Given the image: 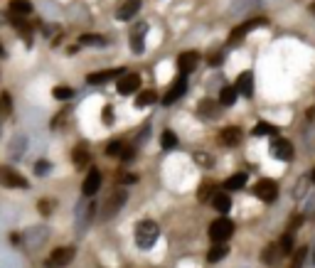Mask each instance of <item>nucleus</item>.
<instances>
[{
    "label": "nucleus",
    "instance_id": "f257e3e1",
    "mask_svg": "<svg viewBox=\"0 0 315 268\" xmlns=\"http://www.w3.org/2000/svg\"><path fill=\"white\" fill-rule=\"evenodd\" d=\"M158 236H160V229H158L155 222L143 219V222L136 224V244H138L141 249H150V246L158 241Z\"/></svg>",
    "mask_w": 315,
    "mask_h": 268
},
{
    "label": "nucleus",
    "instance_id": "f03ea898",
    "mask_svg": "<svg viewBox=\"0 0 315 268\" xmlns=\"http://www.w3.org/2000/svg\"><path fill=\"white\" fill-rule=\"evenodd\" d=\"M232 234H234V222H229L227 217H222V219H217V222L209 224V239H212L214 244H224Z\"/></svg>",
    "mask_w": 315,
    "mask_h": 268
},
{
    "label": "nucleus",
    "instance_id": "7ed1b4c3",
    "mask_svg": "<svg viewBox=\"0 0 315 268\" xmlns=\"http://www.w3.org/2000/svg\"><path fill=\"white\" fill-rule=\"evenodd\" d=\"M74 261V249L72 246H62V249L52 251V256L47 258V268H64Z\"/></svg>",
    "mask_w": 315,
    "mask_h": 268
},
{
    "label": "nucleus",
    "instance_id": "20e7f679",
    "mask_svg": "<svg viewBox=\"0 0 315 268\" xmlns=\"http://www.w3.org/2000/svg\"><path fill=\"white\" fill-rule=\"evenodd\" d=\"M254 194L259 197L261 202H274L278 197V185L274 182V180H261V182H256V187H254Z\"/></svg>",
    "mask_w": 315,
    "mask_h": 268
},
{
    "label": "nucleus",
    "instance_id": "39448f33",
    "mask_svg": "<svg viewBox=\"0 0 315 268\" xmlns=\"http://www.w3.org/2000/svg\"><path fill=\"white\" fill-rule=\"evenodd\" d=\"M0 182H3L5 187H22V190L30 187V182L20 173H15L13 168H0Z\"/></svg>",
    "mask_w": 315,
    "mask_h": 268
},
{
    "label": "nucleus",
    "instance_id": "423d86ee",
    "mask_svg": "<svg viewBox=\"0 0 315 268\" xmlns=\"http://www.w3.org/2000/svg\"><path fill=\"white\" fill-rule=\"evenodd\" d=\"M187 91V79L185 74H180V77L172 81V86H170V91L163 96V106H172L177 98H183V94Z\"/></svg>",
    "mask_w": 315,
    "mask_h": 268
},
{
    "label": "nucleus",
    "instance_id": "0eeeda50",
    "mask_svg": "<svg viewBox=\"0 0 315 268\" xmlns=\"http://www.w3.org/2000/svg\"><path fill=\"white\" fill-rule=\"evenodd\" d=\"M123 202H126V192H118V190H116L111 197L106 199V204L101 207V217H104V219H111L113 214L123 207Z\"/></svg>",
    "mask_w": 315,
    "mask_h": 268
},
{
    "label": "nucleus",
    "instance_id": "6e6552de",
    "mask_svg": "<svg viewBox=\"0 0 315 268\" xmlns=\"http://www.w3.org/2000/svg\"><path fill=\"white\" fill-rule=\"evenodd\" d=\"M266 25V20H261V18H256V20H246L244 25H239L237 30H232V35H229V42L234 44V42H239V39H244L251 30H256V27H263Z\"/></svg>",
    "mask_w": 315,
    "mask_h": 268
},
{
    "label": "nucleus",
    "instance_id": "1a4fd4ad",
    "mask_svg": "<svg viewBox=\"0 0 315 268\" xmlns=\"http://www.w3.org/2000/svg\"><path fill=\"white\" fill-rule=\"evenodd\" d=\"M138 86H141V74H123V77L118 79V84H116L118 94H123V96L138 91Z\"/></svg>",
    "mask_w": 315,
    "mask_h": 268
},
{
    "label": "nucleus",
    "instance_id": "9d476101",
    "mask_svg": "<svg viewBox=\"0 0 315 268\" xmlns=\"http://www.w3.org/2000/svg\"><path fill=\"white\" fill-rule=\"evenodd\" d=\"M271 155L278 157V160H283V163H288L291 157H293V145L288 143V140H283V138H278L271 143Z\"/></svg>",
    "mask_w": 315,
    "mask_h": 268
},
{
    "label": "nucleus",
    "instance_id": "9b49d317",
    "mask_svg": "<svg viewBox=\"0 0 315 268\" xmlns=\"http://www.w3.org/2000/svg\"><path fill=\"white\" fill-rule=\"evenodd\" d=\"M197 64H200V55H197V52H183V55L177 57V67H180V72H183V74L195 72V69H197Z\"/></svg>",
    "mask_w": 315,
    "mask_h": 268
},
{
    "label": "nucleus",
    "instance_id": "f8f14e48",
    "mask_svg": "<svg viewBox=\"0 0 315 268\" xmlns=\"http://www.w3.org/2000/svg\"><path fill=\"white\" fill-rule=\"evenodd\" d=\"M237 91L241 96H246V98H251L254 96V74L251 72H241L239 79H237Z\"/></svg>",
    "mask_w": 315,
    "mask_h": 268
},
{
    "label": "nucleus",
    "instance_id": "ddd939ff",
    "mask_svg": "<svg viewBox=\"0 0 315 268\" xmlns=\"http://www.w3.org/2000/svg\"><path fill=\"white\" fill-rule=\"evenodd\" d=\"M123 77V69H106V72H94L86 77V84H104V81H113V79Z\"/></svg>",
    "mask_w": 315,
    "mask_h": 268
},
{
    "label": "nucleus",
    "instance_id": "4468645a",
    "mask_svg": "<svg viewBox=\"0 0 315 268\" xmlns=\"http://www.w3.org/2000/svg\"><path fill=\"white\" fill-rule=\"evenodd\" d=\"M99 185H101V173H99L96 168H92L89 175H86V180H84V187H81V192H84L86 197H92V194L99 192Z\"/></svg>",
    "mask_w": 315,
    "mask_h": 268
},
{
    "label": "nucleus",
    "instance_id": "2eb2a0df",
    "mask_svg": "<svg viewBox=\"0 0 315 268\" xmlns=\"http://www.w3.org/2000/svg\"><path fill=\"white\" fill-rule=\"evenodd\" d=\"M141 0H126L121 8H118V13H116V18L118 20H133L138 15V10H141Z\"/></svg>",
    "mask_w": 315,
    "mask_h": 268
},
{
    "label": "nucleus",
    "instance_id": "dca6fc26",
    "mask_svg": "<svg viewBox=\"0 0 315 268\" xmlns=\"http://www.w3.org/2000/svg\"><path fill=\"white\" fill-rule=\"evenodd\" d=\"M281 256H283V251H281V246H278V244H268L266 249L261 251V261H263L266 266H276Z\"/></svg>",
    "mask_w": 315,
    "mask_h": 268
},
{
    "label": "nucleus",
    "instance_id": "f3484780",
    "mask_svg": "<svg viewBox=\"0 0 315 268\" xmlns=\"http://www.w3.org/2000/svg\"><path fill=\"white\" fill-rule=\"evenodd\" d=\"M224 145H229V148H234V145H239L241 143V128L237 126H229V128H224L222 133H219Z\"/></svg>",
    "mask_w": 315,
    "mask_h": 268
},
{
    "label": "nucleus",
    "instance_id": "a211bd4d",
    "mask_svg": "<svg viewBox=\"0 0 315 268\" xmlns=\"http://www.w3.org/2000/svg\"><path fill=\"white\" fill-rule=\"evenodd\" d=\"M237 96H239L237 86H224L222 91H219V103H222V106H234V103H237Z\"/></svg>",
    "mask_w": 315,
    "mask_h": 268
},
{
    "label": "nucleus",
    "instance_id": "6ab92c4d",
    "mask_svg": "<svg viewBox=\"0 0 315 268\" xmlns=\"http://www.w3.org/2000/svg\"><path fill=\"white\" fill-rule=\"evenodd\" d=\"M212 204H214V209L222 211V214H227V211L232 209V199H229V194H224V192H217V194H214Z\"/></svg>",
    "mask_w": 315,
    "mask_h": 268
},
{
    "label": "nucleus",
    "instance_id": "aec40b11",
    "mask_svg": "<svg viewBox=\"0 0 315 268\" xmlns=\"http://www.w3.org/2000/svg\"><path fill=\"white\" fill-rule=\"evenodd\" d=\"M246 185V173H237V175H232V177H227V182H224V187L229 192H234V190H241Z\"/></svg>",
    "mask_w": 315,
    "mask_h": 268
},
{
    "label": "nucleus",
    "instance_id": "412c9836",
    "mask_svg": "<svg viewBox=\"0 0 315 268\" xmlns=\"http://www.w3.org/2000/svg\"><path fill=\"white\" fill-rule=\"evenodd\" d=\"M227 253H229L227 244H214V246L209 249V253H207V261H209V263H217V261H222Z\"/></svg>",
    "mask_w": 315,
    "mask_h": 268
},
{
    "label": "nucleus",
    "instance_id": "4be33fe9",
    "mask_svg": "<svg viewBox=\"0 0 315 268\" xmlns=\"http://www.w3.org/2000/svg\"><path fill=\"white\" fill-rule=\"evenodd\" d=\"M150 103H158V94L155 91H141L138 94V98H136V106L138 109H146V106H150Z\"/></svg>",
    "mask_w": 315,
    "mask_h": 268
},
{
    "label": "nucleus",
    "instance_id": "5701e85b",
    "mask_svg": "<svg viewBox=\"0 0 315 268\" xmlns=\"http://www.w3.org/2000/svg\"><path fill=\"white\" fill-rule=\"evenodd\" d=\"M254 135H276L278 128L276 126H271V123H266V121H259L256 126H254V131H251Z\"/></svg>",
    "mask_w": 315,
    "mask_h": 268
},
{
    "label": "nucleus",
    "instance_id": "b1692460",
    "mask_svg": "<svg viewBox=\"0 0 315 268\" xmlns=\"http://www.w3.org/2000/svg\"><path fill=\"white\" fill-rule=\"evenodd\" d=\"M214 194H217L214 185H212V182H204L202 187H200V192H197V199H200V202H207V199L212 202V199H214Z\"/></svg>",
    "mask_w": 315,
    "mask_h": 268
},
{
    "label": "nucleus",
    "instance_id": "393cba45",
    "mask_svg": "<svg viewBox=\"0 0 315 268\" xmlns=\"http://www.w3.org/2000/svg\"><path fill=\"white\" fill-rule=\"evenodd\" d=\"M10 10L15 13V15H27V13H32V5H30V0H13L10 3Z\"/></svg>",
    "mask_w": 315,
    "mask_h": 268
},
{
    "label": "nucleus",
    "instance_id": "a878e982",
    "mask_svg": "<svg viewBox=\"0 0 315 268\" xmlns=\"http://www.w3.org/2000/svg\"><path fill=\"white\" fill-rule=\"evenodd\" d=\"M72 157H74V165H76V168H84V165H89V153H86V148H76Z\"/></svg>",
    "mask_w": 315,
    "mask_h": 268
},
{
    "label": "nucleus",
    "instance_id": "bb28decb",
    "mask_svg": "<svg viewBox=\"0 0 315 268\" xmlns=\"http://www.w3.org/2000/svg\"><path fill=\"white\" fill-rule=\"evenodd\" d=\"M52 96L59 98V101H67V98L74 96V89H69V86H55V89H52Z\"/></svg>",
    "mask_w": 315,
    "mask_h": 268
},
{
    "label": "nucleus",
    "instance_id": "cd10ccee",
    "mask_svg": "<svg viewBox=\"0 0 315 268\" xmlns=\"http://www.w3.org/2000/svg\"><path fill=\"white\" fill-rule=\"evenodd\" d=\"M79 44H89V47H101V44H104V37H101V35H81V37H79Z\"/></svg>",
    "mask_w": 315,
    "mask_h": 268
},
{
    "label": "nucleus",
    "instance_id": "c85d7f7f",
    "mask_svg": "<svg viewBox=\"0 0 315 268\" xmlns=\"http://www.w3.org/2000/svg\"><path fill=\"white\" fill-rule=\"evenodd\" d=\"M278 246H281L283 253H291V251H293V231L283 234V236H281V241H278Z\"/></svg>",
    "mask_w": 315,
    "mask_h": 268
},
{
    "label": "nucleus",
    "instance_id": "c756f323",
    "mask_svg": "<svg viewBox=\"0 0 315 268\" xmlns=\"http://www.w3.org/2000/svg\"><path fill=\"white\" fill-rule=\"evenodd\" d=\"M160 140H163V148H165V150H172V148L177 145V135L172 133V131H165Z\"/></svg>",
    "mask_w": 315,
    "mask_h": 268
},
{
    "label": "nucleus",
    "instance_id": "7c9ffc66",
    "mask_svg": "<svg viewBox=\"0 0 315 268\" xmlns=\"http://www.w3.org/2000/svg\"><path fill=\"white\" fill-rule=\"evenodd\" d=\"M123 148H126V145H123L121 140H111V143L106 145V155H111V157H116V155H121V153H123Z\"/></svg>",
    "mask_w": 315,
    "mask_h": 268
},
{
    "label": "nucleus",
    "instance_id": "2f4dec72",
    "mask_svg": "<svg viewBox=\"0 0 315 268\" xmlns=\"http://www.w3.org/2000/svg\"><path fill=\"white\" fill-rule=\"evenodd\" d=\"M305 253H308L305 249H298L296 253H293V261H291V266H288V268H303V261H305Z\"/></svg>",
    "mask_w": 315,
    "mask_h": 268
},
{
    "label": "nucleus",
    "instance_id": "473e14b6",
    "mask_svg": "<svg viewBox=\"0 0 315 268\" xmlns=\"http://www.w3.org/2000/svg\"><path fill=\"white\" fill-rule=\"evenodd\" d=\"M200 114H202V116H217L214 101H209V98H207V101H202V103H200Z\"/></svg>",
    "mask_w": 315,
    "mask_h": 268
},
{
    "label": "nucleus",
    "instance_id": "72a5a7b5",
    "mask_svg": "<svg viewBox=\"0 0 315 268\" xmlns=\"http://www.w3.org/2000/svg\"><path fill=\"white\" fill-rule=\"evenodd\" d=\"M13 103H10V94H3L0 96V114H10Z\"/></svg>",
    "mask_w": 315,
    "mask_h": 268
},
{
    "label": "nucleus",
    "instance_id": "f704fd0d",
    "mask_svg": "<svg viewBox=\"0 0 315 268\" xmlns=\"http://www.w3.org/2000/svg\"><path fill=\"white\" fill-rule=\"evenodd\" d=\"M195 160H197L200 165H204V168H209V165H212V157H209V155H204V153H195Z\"/></svg>",
    "mask_w": 315,
    "mask_h": 268
},
{
    "label": "nucleus",
    "instance_id": "c9c22d12",
    "mask_svg": "<svg viewBox=\"0 0 315 268\" xmlns=\"http://www.w3.org/2000/svg\"><path fill=\"white\" fill-rule=\"evenodd\" d=\"M35 173H37V175H47V173H50V163H47V160H39L37 165H35Z\"/></svg>",
    "mask_w": 315,
    "mask_h": 268
},
{
    "label": "nucleus",
    "instance_id": "e433bc0d",
    "mask_svg": "<svg viewBox=\"0 0 315 268\" xmlns=\"http://www.w3.org/2000/svg\"><path fill=\"white\" fill-rule=\"evenodd\" d=\"M130 49L141 55V52H143V37H138V35H133V44H130Z\"/></svg>",
    "mask_w": 315,
    "mask_h": 268
},
{
    "label": "nucleus",
    "instance_id": "4c0bfd02",
    "mask_svg": "<svg viewBox=\"0 0 315 268\" xmlns=\"http://www.w3.org/2000/svg\"><path fill=\"white\" fill-rule=\"evenodd\" d=\"M104 121H106V123H111V121H113V111H111V106H106V109H104Z\"/></svg>",
    "mask_w": 315,
    "mask_h": 268
},
{
    "label": "nucleus",
    "instance_id": "58836bf2",
    "mask_svg": "<svg viewBox=\"0 0 315 268\" xmlns=\"http://www.w3.org/2000/svg\"><path fill=\"white\" fill-rule=\"evenodd\" d=\"M39 209H42V214H50V211H52V204H50V199H44V202L39 204Z\"/></svg>",
    "mask_w": 315,
    "mask_h": 268
},
{
    "label": "nucleus",
    "instance_id": "ea45409f",
    "mask_svg": "<svg viewBox=\"0 0 315 268\" xmlns=\"http://www.w3.org/2000/svg\"><path fill=\"white\" fill-rule=\"evenodd\" d=\"M121 157H123V160H133V148H123Z\"/></svg>",
    "mask_w": 315,
    "mask_h": 268
},
{
    "label": "nucleus",
    "instance_id": "a19ab883",
    "mask_svg": "<svg viewBox=\"0 0 315 268\" xmlns=\"http://www.w3.org/2000/svg\"><path fill=\"white\" fill-rule=\"evenodd\" d=\"M219 62H222V55H212V57H209V64H212V67H219Z\"/></svg>",
    "mask_w": 315,
    "mask_h": 268
},
{
    "label": "nucleus",
    "instance_id": "79ce46f5",
    "mask_svg": "<svg viewBox=\"0 0 315 268\" xmlns=\"http://www.w3.org/2000/svg\"><path fill=\"white\" fill-rule=\"evenodd\" d=\"M123 182H138V177H136V175H123Z\"/></svg>",
    "mask_w": 315,
    "mask_h": 268
},
{
    "label": "nucleus",
    "instance_id": "37998d69",
    "mask_svg": "<svg viewBox=\"0 0 315 268\" xmlns=\"http://www.w3.org/2000/svg\"><path fill=\"white\" fill-rule=\"evenodd\" d=\"M310 180H313V185H315V170H313V173H310Z\"/></svg>",
    "mask_w": 315,
    "mask_h": 268
},
{
    "label": "nucleus",
    "instance_id": "c03bdc74",
    "mask_svg": "<svg viewBox=\"0 0 315 268\" xmlns=\"http://www.w3.org/2000/svg\"><path fill=\"white\" fill-rule=\"evenodd\" d=\"M310 13H313V15H315V3H313V5H310Z\"/></svg>",
    "mask_w": 315,
    "mask_h": 268
},
{
    "label": "nucleus",
    "instance_id": "a18cd8bd",
    "mask_svg": "<svg viewBox=\"0 0 315 268\" xmlns=\"http://www.w3.org/2000/svg\"><path fill=\"white\" fill-rule=\"evenodd\" d=\"M0 55H3V47H0Z\"/></svg>",
    "mask_w": 315,
    "mask_h": 268
}]
</instances>
